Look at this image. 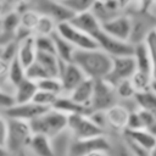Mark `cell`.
<instances>
[{
	"instance_id": "6da1fadb",
	"label": "cell",
	"mask_w": 156,
	"mask_h": 156,
	"mask_svg": "<svg viewBox=\"0 0 156 156\" xmlns=\"http://www.w3.org/2000/svg\"><path fill=\"white\" fill-rule=\"evenodd\" d=\"M87 78L93 80L104 79L112 63V57L99 48L74 50L72 61Z\"/></svg>"
},
{
	"instance_id": "7a4b0ae2",
	"label": "cell",
	"mask_w": 156,
	"mask_h": 156,
	"mask_svg": "<svg viewBox=\"0 0 156 156\" xmlns=\"http://www.w3.org/2000/svg\"><path fill=\"white\" fill-rule=\"evenodd\" d=\"M28 123L33 134H41L51 139L67 129V115L50 107Z\"/></svg>"
},
{
	"instance_id": "3957f363",
	"label": "cell",
	"mask_w": 156,
	"mask_h": 156,
	"mask_svg": "<svg viewBox=\"0 0 156 156\" xmlns=\"http://www.w3.org/2000/svg\"><path fill=\"white\" fill-rule=\"evenodd\" d=\"M6 119H7V132H6L5 146L12 155H18L27 149L33 133L30 130L28 122L12 119V118H6Z\"/></svg>"
},
{
	"instance_id": "277c9868",
	"label": "cell",
	"mask_w": 156,
	"mask_h": 156,
	"mask_svg": "<svg viewBox=\"0 0 156 156\" xmlns=\"http://www.w3.org/2000/svg\"><path fill=\"white\" fill-rule=\"evenodd\" d=\"M67 130L73 139H87L106 132L90 117L89 113H73L67 116Z\"/></svg>"
},
{
	"instance_id": "5b68a950",
	"label": "cell",
	"mask_w": 156,
	"mask_h": 156,
	"mask_svg": "<svg viewBox=\"0 0 156 156\" xmlns=\"http://www.w3.org/2000/svg\"><path fill=\"white\" fill-rule=\"evenodd\" d=\"M117 102H118V98L113 85L107 83L105 79L94 80L93 96L88 106L89 113L95 111H105Z\"/></svg>"
},
{
	"instance_id": "8992f818",
	"label": "cell",
	"mask_w": 156,
	"mask_h": 156,
	"mask_svg": "<svg viewBox=\"0 0 156 156\" xmlns=\"http://www.w3.org/2000/svg\"><path fill=\"white\" fill-rule=\"evenodd\" d=\"M56 33L60 34L65 40H67L76 50H84V49H94L98 48L95 39L74 27L68 21L57 23Z\"/></svg>"
},
{
	"instance_id": "52a82bcc",
	"label": "cell",
	"mask_w": 156,
	"mask_h": 156,
	"mask_svg": "<svg viewBox=\"0 0 156 156\" xmlns=\"http://www.w3.org/2000/svg\"><path fill=\"white\" fill-rule=\"evenodd\" d=\"M110 150V139L107 133L87 138V139H73L69 145L68 156H85L95 151H107Z\"/></svg>"
},
{
	"instance_id": "ba28073f",
	"label": "cell",
	"mask_w": 156,
	"mask_h": 156,
	"mask_svg": "<svg viewBox=\"0 0 156 156\" xmlns=\"http://www.w3.org/2000/svg\"><path fill=\"white\" fill-rule=\"evenodd\" d=\"M135 69H136V65L133 55L116 56V57H112L111 68L104 79L111 85L116 87L119 82L129 79L135 72Z\"/></svg>"
},
{
	"instance_id": "9c48e42d",
	"label": "cell",
	"mask_w": 156,
	"mask_h": 156,
	"mask_svg": "<svg viewBox=\"0 0 156 156\" xmlns=\"http://www.w3.org/2000/svg\"><path fill=\"white\" fill-rule=\"evenodd\" d=\"M40 15L51 17L56 23L69 21L73 13L60 0H30L27 5Z\"/></svg>"
},
{
	"instance_id": "30bf717a",
	"label": "cell",
	"mask_w": 156,
	"mask_h": 156,
	"mask_svg": "<svg viewBox=\"0 0 156 156\" xmlns=\"http://www.w3.org/2000/svg\"><path fill=\"white\" fill-rule=\"evenodd\" d=\"M94 39L98 44V48L108 54L111 57L116 56H124V55H132L134 45L129 41L117 39L112 35H108L102 29H100L95 35Z\"/></svg>"
},
{
	"instance_id": "8fae6325",
	"label": "cell",
	"mask_w": 156,
	"mask_h": 156,
	"mask_svg": "<svg viewBox=\"0 0 156 156\" xmlns=\"http://www.w3.org/2000/svg\"><path fill=\"white\" fill-rule=\"evenodd\" d=\"M101 29L117 39L129 41L132 30V18L129 13H119L105 22H101Z\"/></svg>"
},
{
	"instance_id": "7c38bea8",
	"label": "cell",
	"mask_w": 156,
	"mask_h": 156,
	"mask_svg": "<svg viewBox=\"0 0 156 156\" xmlns=\"http://www.w3.org/2000/svg\"><path fill=\"white\" fill-rule=\"evenodd\" d=\"M46 110H48V107L40 106L33 101H28V102H21V104L15 102L10 107L0 111V113L5 118H12V119H20V121L29 122Z\"/></svg>"
},
{
	"instance_id": "4fadbf2b",
	"label": "cell",
	"mask_w": 156,
	"mask_h": 156,
	"mask_svg": "<svg viewBox=\"0 0 156 156\" xmlns=\"http://www.w3.org/2000/svg\"><path fill=\"white\" fill-rule=\"evenodd\" d=\"M129 112L130 111L119 101L105 110L104 113L106 121V133H122L127 128Z\"/></svg>"
},
{
	"instance_id": "5bb4252c",
	"label": "cell",
	"mask_w": 156,
	"mask_h": 156,
	"mask_svg": "<svg viewBox=\"0 0 156 156\" xmlns=\"http://www.w3.org/2000/svg\"><path fill=\"white\" fill-rule=\"evenodd\" d=\"M58 79L62 87V94H68L74 89L84 78H87L83 72L73 62H62L58 71Z\"/></svg>"
},
{
	"instance_id": "9a60e30c",
	"label": "cell",
	"mask_w": 156,
	"mask_h": 156,
	"mask_svg": "<svg viewBox=\"0 0 156 156\" xmlns=\"http://www.w3.org/2000/svg\"><path fill=\"white\" fill-rule=\"evenodd\" d=\"M68 22L72 23L78 29H80L82 32L91 35L93 38L101 29V22L99 21V18L94 15L91 10L73 15Z\"/></svg>"
},
{
	"instance_id": "2e32d148",
	"label": "cell",
	"mask_w": 156,
	"mask_h": 156,
	"mask_svg": "<svg viewBox=\"0 0 156 156\" xmlns=\"http://www.w3.org/2000/svg\"><path fill=\"white\" fill-rule=\"evenodd\" d=\"M16 57L24 66V68L27 66H29L32 62L35 61L37 48H35V41H34V35L33 34L27 35V37L18 40Z\"/></svg>"
},
{
	"instance_id": "e0dca14e",
	"label": "cell",
	"mask_w": 156,
	"mask_h": 156,
	"mask_svg": "<svg viewBox=\"0 0 156 156\" xmlns=\"http://www.w3.org/2000/svg\"><path fill=\"white\" fill-rule=\"evenodd\" d=\"M93 90H94V80L90 78H84L74 89H72L66 95H68L74 102L88 108L93 96Z\"/></svg>"
},
{
	"instance_id": "ac0fdd59",
	"label": "cell",
	"mask_w": 156,
	"mask_h": 156,
	"mask_svg": "<svg viewBox=\"0 0 156 156\" xmlns=\"http://www.w3.org/2000/svg\"><path fill=\"white\" fill-rule=\"evenodd\" d=\"M26 151L32 156H54L51 139L41 134L32 135Z\"/></svg>"
},
{
	"instance_id": "d6986e66",
	"label": "cell",
	"mask_w": 156,
	"mask_h": 156,
	"mask_svg": "<svg viewBox=\"0 0 156 156\" xmlns=\"http://www.w3.org/2000/svg\"><path fill=\"white\" fill-rule=\"evenodd\" d=\"M38 90L37 83L24 78L23 80H21L17 85H15L13 88V100L16 104H21V102H28L32 101L35 91Z\"/></svg>"
},
{
	"instance_id": "ffe728a7",
	"label": "cell",
	"mask_w": 156,
	"mask_h": 156,
	"mask_svg": "<svg viewBox=\"0 0 156 156\" xmlns=\"http://www.w3.org/2000/svg\"><path fill=\"white\" fill-rule=\"evenodd\" d=\"M51 107L55 108V110H58V111H61L63 113H66L67 116L68 115H73V113H89V110L87 107L74 102L66 94L58 95Z\"/></svg>"
},
{
	"instance_id": "44dd1931",
	"label": "cell",
	"mask_w": 156,
	"mask_h": 156,
	"mask_svg": "<svg viewBox=\"0 0 156 156\" xmlns=\"http://www.w3.org/2000/svg\"><path fill=\"white\" fill-rule=\"evenodd\" d=\"M134 101L138 108L146 111L156 117V93L147 89L144 91H138L134 95Z\"/></svg>"
},
{
	"instance_id": "7402d4cb",
	"label": "cell",
	"mask_w": 156,
	"mask_h": 156,
	"mask_svg": "<svg viewBox=\"0 0 156 156\" xmlns=\"http://www.w3.org/2000/svg\"><path fill=\"white\" fill-rule=\"evenodd\" d=\"M35 61L46 71V73L49 76H52V77H57L58 76L61 61H60V58L55 54H50V52H37Z\"/></svg>"
},
{
	"instance_id": "603a6c76",
	"label": "cell",
	"mask_w": 156,
	"mask_h": 156,
	"mask_svg": "<svg viewBox=\"0 0 156 156\" xmlns=\"http://www.w3.org/2000/svg\"><path fill=\"white\" fill-rule=\"evenodd\" d=\"M52 38H54L55 54H56V56L62 62H71L76 49L67 40H65L60 34H57L56 32L52 34Z\"/></svg>"
},
{
	"instance_id": "cb8c5ba5",
	"label": "cell",
	"mask_w": 156,
	"mask_h": 156,
	"mask_svg": "<svg viewBox=\"0 0 156 156\" xmlns=\"http://www.w3.org/2000/svg\"><path fill=\"white\" fill-rule=\"evenodd\" d=\"M133 57L136 65V69L141 71V72H146L151 74V65H150V58H149V54L146 50V46L143 43H138L134 45L133 49Z\"/></svg>"
},
{
	"instance_id": "d4e9b609",
	"label": "cell",
	"mask_w": 156,
	"mask_h": 156,
	"mask_svg": "<svg viewBox=\"0 0 156 156\" xmlns=\"http://www.w3.org/2000/svg\"><path fill=\"white\" fill-rule=\"evenodd\" d=\"M7 77H9V82L12 84L13 88H15V85H17L21 80H23L26 78V68L16 56L9 62Z\"/></svg>"
},
{
	"instance_id": "484cf974",
	"label": "cell",
	"mask_w": 156,
	"mask_h": 156,
	"mask_svg": "<svg viewBox=\"0 0 156 156\" xmlns=\"http://www.w3.org/2000/svg\"><path fill=\"white\" fill-rule=\"evenodd\" d=\"M144 44L146 46L150 65H151V78L156 79V29L152 28L144 39Z\"/></svg>"
},
{
	"instance_id": "4316f807",
	"label": "cell",
	"mask_w": 156,
	"mask_h": 156,
	"mask_svg": "<svg viewBox=\"0 0 156 156\" xmlns=\"http://www.w3.org/2000/svg\"><path fill=\"white\" fill-rule=\"evenodd\" d=\"M56 27L57 23L51 17L39 13V18L35 24L33 35H51L56 32Z\"/></svg>"
},
{
	"instance_id": "83f0119b",
	"label": "cell",
	"mask_w": 156,
	"mask_h": 156,
	"mask_svg": "<svg viewBox=\"0 0 156 156\" xmlns=\"http://www.w3.org/2000/svg\"><path fill=\"white\" fill-rule=\"evenodd\" d=\"M73 15L90 11L98 0H60Z\"/></svg>"
},
{
	"instance_id": "f1b7e54d",
	"label": "cell",
	"mask_w": 156,
	"mask_h": 156,
	"mask_svg": "<svg viewBox=\"0 0 156 156\" xmlns=\"http://www.w3.org/2000/svg\"><path fill=\"white\" fill-rule=\"evenodd\" d=\"M37 87H38V89L50 91V93H54L57 95L62 94V87H61V82H60L58 77H52V76L45 77L37 82Z\"/></svg>"
},
{
	"instance_id": "f546056e",
	"label": "cell",
	"mask_w": 156,
	"mask_h": 156,
	"mask_svg": "<svg viewBox=\"0 0 156 156\" xmlns=\"http://www.w3.org/2000/svg\"><path fill=\"white\" fill-rule=\"evenodd\" d=\"M135 91H144L147 90L150 87V82H151V74L146 73V72H141L135 69V72L133 73V76L129 78Z\"/></svg>"
},
{
	"instance_id": "4dcf8cb0",
	"label": "cell",
	"mask_w": 156,
	"mask_h": 156,
	"mask_svg": "<svg viewBox=\"0 0 156 156\" xmlns=\"http://www.w3.org/2000/svg\"><path fill=\"white\" fill-rule=\"evenodd\" d=\"M115 90H116L118 101L133 99L134 95H135V93H136L135 89H134V87H133V84H132V82H130V79H126V80L119 82L115 87Z\"/></svg>"
},
{
	"instance_id": "1f68e13d",
	"label": "cell",
	"mask_w": 156,
	"mask_h": 156,
	"mask_svg": "<svg viewBox=\"0 0 156 156\" xmlns=\"http://www.w3.org/2000/svg\"><path fill=\"white\" fill-rule=\"evenodd\" d=\"M34 41H35L37 52L55 54V44H54L52 34L51 35H34Z\"/></svg>"
},
{
	"instance_id": "d6a6232c",
	"label": "cell",
	"mask_w": 156,
	"mask_h": 156,
	"mask_svg": "<svg viewBox=\"0 0 156 156\" xmlns=\"http://www.w3.org/2000/svg\"><path fill=\"white\" fill-rule=\"evenodd\" d=\"M57 94H54V93H50V91H45V90H41V89H38L32 99L33 102L40 105V106H44V107H48L50 108L55 100L57 99Z\"/></svg>"
},
{
	"instance_id": "836d02e7",
	"label": "cell",
	"mask_w": 156,
	"mask_h": 156,
	"mask_svg": "<svg viewBox=\"0 0 156 156\" xmlns=\"http://www.w3.org/2000/svg\"><path fill=\"white\" fill-rule=\"evenodd\" d=\"M45 77H49V74L46 73V71L37 61L32 62L29 66L26 67V78H28V79H30V80L37 83L38 80H40V79H43Z\"/></svg>"
},
{
	"instance_id": "e575fe53",
	"label": "cell",
	"mask_w": 156,
	"mask_h": 156,
	"mask_svg": "<svg viewBox=\"0 0 156 156\" xmlns=\"http://www.w3.org/2000/svg\"><path fill=\"white\" fill-rule=\"evenodd\" d=\"M7 67H9V61L4 60L0 56V89L13 94V87L9 82V77H7Z\"/></svg>"
},
{
	"instance_id": "d590c367",
	"label": "cell",
	"mask_w": 156,
	"mask_h": 156,
	"mask_svg": "<svg viewBox=\"0 0 156 156\" xmlns=\"http://www.w3.org/2000/svg\"><path fill=\"white\" fill-rule=\"evenodd\" d=\"M30 0H4V13L7 11L21 10L22 7L27 6Z\"/></svg>"
},
{
	"instance_id": "8d00e7d4",
	"label": "cell",
	"mask_w": 156,
	"mask_h": 156,
	"mask_svg": "<svg viewBox=\"0 0 156 156\" xmlns=\"http://www.w3.org/2000/svg\"><path fill=\"white\" fill-rule=\"evenodd\" d=\"M13 104H15L13 95L11 93H7V91L0 89V111L10 107Z\"/></svg>"
},
{
	"instance_id": "74e56055",
	"label": "cell",
	"mask_w": 156,
	"mask_h": 156,
	"mask_svg": "<svg viewBox=\"0 0 156 156\" xmlns=\"http://www.w3.org/2000/svg\"><path fill=\"white\" fill-rule=\"evenodd\" d=\"M6 132H7V119L0 113V145L4 146L6 140Z\"/></svg>"
},
{
	"instance_id": "f35d334b",
	"label": "cell",
	"mask_w": 156,
	"mask_h": 156,
	"mask_svg": "<svg viewBox=\"0 0 156 156\" xmlns=\"http://www.w3.org/2000/svg\"><path fill=\"white\" fill-rule=\"evenodd\" d=\"M136 1V10L140 12H146L149 11V9L152 6V4L155 2V0H135Z\"/></svg>"
},
{
	"instance_id": "ab89813d",
	"label": "cell",
	"mask_w": 156,
	"mask_h": 156,
	"mask_svg": "<svg viewBox=\"0 0 156 156\" xmlns=\"http://www.w3.org/2000/svg\"><path fill=\"white\" fill-rule=\"evenodd\" d=\"M12 154L6 149V146L0 145V156H11Z\"/></svg>"
},
{
	"instance_id": "60d3db41",
	"label": "cell",
	"mask_w": 156,
	"mask_h": 156,
	"mask_svg": "<svg viewBox=\"0 0 156 156\" xmlns=\"http://www.w3.org/2000/svg\"><path fill=\"white\" fill-rule=\"evenodd\" d=\"M85 156H110V154L107 151H95V152H91V154H88Z\"/></svg>"
},
{
	"instance_id": "b9f144b4",
	"label": "cell",
	"mask_w": 156,
	"mask_h": 156,
	"mask_svg": "<svg viewBox=\"0 0 156 156\" xmlns=\"http://www.w3.org/2000/svg\"><path fill=\"white\" fill-rule=\"evenodd\" d=\"M150 90H152L154 93H156V79L155 78H151V82H150V87H149Z\"/></svg>"
},
{
	"instance_id": "7bdbcfd3",
	"label": "cell",
	"mask_w": 156,
	"mask_h": 156,
	"mask_svg": "<svg viewBox=\"0 0 156 156\" xmlns=\"http://www.w3.org/2000/svg\"><path fill=\"white\" fill-rule=\"evenodd\" d=\"M147 156H156V143H155V144H154V146L149 150Z\"/></svg>"
},
{
	"instance_id": "ee69618b",
	"label": "cell",
	"mask_w": 156,
	"mask_h": 156,
	"mask_svg": "<svg viewBox=\"0 0 156 156\" xmlns=\"http://www.w3.org/2000/svg\"><path fill=\"white\" fill-rule=\"evenodd\" d=\"M149 130H150V132H151V133H152V134H154V135L156 136V119H155V122H154V123H152V124L150 126Z\"/></svg>"
},
{
	"instance_id": "f6af8a7d",
	"label": "cell",
	"mask_w": 156,
	"mask_h": 156,
	"mask_svg": "<svg viewBox=\"0 0 156 156\" xmlns=\"http://www.w3.org/2000/svg\"><path fill=\"white\" fill-rule=\"evenodd\" d=\"M4 13V0H0V16Z\"/></svg>"
},
{
	"instance_id": "bcb514c9",
	"label": "cell",
	"mask_w": 156,
	"mask_h": 156,
	"mask_svg": "<svg viewBox=\"0 0 156 156\" xmlns=\"http://www.w3.org/2000/svg\"><path fill=\"white\" fill-rule=\"evenodd\" d=\"M17 156H27V155H26V151H23V152H21V154H18Z\"/></svg>"
},
{
	"instance_id": "7dc6e473",
	"label": "cell",
	"mask_w": 156,
	"mask_h": 156,
	"mask_svg": "<svg viewBox=\"0 0 156 156\" xmlns=\"http://www.w3.org/2000/svg\"><path fill=\"white\" fill-rule=\"evenodd\" d=\"M154 28L156 29V17H155V21H154Z\"/></svg>"
},
{
	"instance_id": "c3c4849f",
	"label": "cell",
	"mask_w": 156,
	"mask_h": 156,
	"mask_svg": "<svg viewBox=\"0 0 156 156\" xmlns=\"http://www.w3.org/2000/svg\"><path fill=\"white\" fill-rule=\"evenodd\" d=\"M24 151H26V150H24ZM26 155H27V156H30V155H29V154H28L27 151H26Z\"/></svg>"
},
{
	"instance_id": "681fc988",
	"label": "cell",
	"mask_w": 156,
	"mask_h": 156,
	"mask_svg": "<svg viewBox=\"0 0 156 156\" xmlns=\"http://www.w3.org/2000/svg\"><path fill=\"white\" fill-rule=\"evenodd\" d=\"M0 29H1V18H0Z\"/></svg>"
},
{
	"instance_id": "f907efd6",
	"label": "cell",
	"mask_w": 156,
	"mask_h": 156,
	"mask_svg": "<svg viewBox=\"0 0 156 156\" xmlns=\"http://www.w3.org/2000/svg\"><path fill=\"white\" fill-rule=\"evenodd\" d=\"M11 156H17V155H11Z\"/></svg>"
},
{
	"instance_id": "816d5d0a",
	"label": "cell",
	"mask_w": 156,
	"mask_h": 156,
	"mask_svg": "<svg viewBox=\"0 0 156 156\" xmlns=\"http://www.w3.org/2000/svg\"><path fill=\"white\" fill-rule=\"evenodd\" d=\"M101 1H104V0H101Z\"/></svg>"
},
{
	"instance_id": "f5cc1de1",
	"label": "cell",
	"mask_w": 156,
	"mask_h": 156,
	"mask_svg": "<svg viewBox=\"0 0 156 156\" xmlns=\"http://www.w3.org/2000/svg\"><path fill=\"white\" fill-rule=\"evenodd\" d=\"M135 2H136V1H135Z\"/></svg>"
}]
</instances>
